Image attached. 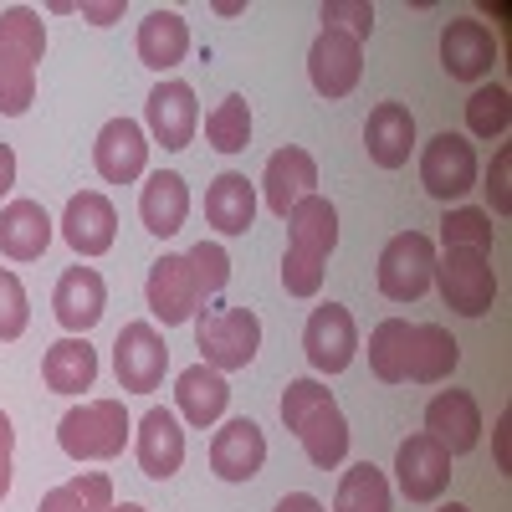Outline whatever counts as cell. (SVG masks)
<instances>
[{
  "label": "cell",
  "instance_id": "4",
  "mask_svg": "<svg viewBox=\"0 0 512 512\" xmlns=\"http://www.w3.org/2000/svg\"><path fill=\"white\" fill-rule=\"evenodd\" d=\"M128 431H134V420H128L123 400H88L57 420V446L72 461H113L123 456Z\"/></svg>",
  "mask_w": 512,
  "mask_h": 512
},
{
  "label": "cell",
  "instance_id": "46",
  "mask_svg": "<svg viewBox=\"0 0 512 512\" xmlns=\"http://www.w3.org/2000/svg\"><path fill=\"white\" fill-rule=\"evenodd\" d=\"M108 512H149V507H139V502H123V507H118V502H113Z\"/></svg>",
  "mask_w": 512,
  "mask_h": 512
},
{
  "label": "cell",
  "instance_id": "37",
  "mask_svg": "<svg viewBox=\"0 0 512 512\" xmlns=\"http://www.w3.org/2000/svg\"><path fill=\"white\" fill-rule=\"evenodd\" d=\"M185 256H190V272H195L200 297H216V292L231 282V256H226L221 241H200V246H190Z\"/></svg>",
  "mask_w": 512,
  "mask_h": 512
},
{
  "label": "cell",
  "instance_id": "45",
  "mask_svg": "<svg viewBox=\"0 0 512 512\" xmlns=\"http://www.w3.org/2000/svg\"><path fill=\"white\" fill-rule=\"evenodd\" d=\"M492 436H497V472L507 477L512 472V466H507V415H497V431Z\"/></svg>",
  "mask_w": 512,
  "mask_h": 512
},
{
  "label": "cell",
  "instance_id": "17",
  "mask_svg": "<svg viewBox=\"0 0 512 512\" xmlns=\"http://www.w3.org/2000/svg\"><path fill=\"white\" fill-rule=\"evenodd\" d=\"M93 164L108 185H134L149 164V139H144V123L134 118H108L98 128V144H93Z\"/></svg>",
  "mask_w": 512,
  "mask_h": 512
},
{
  "label": "cell",
  "instance_id": "30",
  "mask_svg": "<svg viewBox=\"0 0 512 512\" xmlns=\"http://www.w3.org/2000/svg\"><path fill=\"white\" fill-rule=\"evenodd\" d=\"M134 47H139V62L149 72H169V67H180L185 52H190V26H185L180 11H149L139 21V41H134Z\"/></svg>",
  "mask_w": 512,
  "mask_h": 512
},
{
  "label": "cell",
  "instance_id": "42",
  "mask_svg": "<svg viewBox=\"0 0 512 512\" xmlns=\"http://www.w3.org/2000/svg\"><path fill=\"white\" fill-rule=\"evenodd\" d=\"M11 451H16V431H11V415L0 410V502L11 492Z\"/></svg>",
  "mask_w": 512,
  "mask_h": 512
},
{
  "label": "cell",
  "instance_id": "39",
  "mask_svg": "<svg viewBox=\"0 0 512 512\" xmlns=\"http://www.w3.org/2000/svg\"><path fill=\"white\" fill-rule=\"evenodd\" d=\"M318 16H323L328 31H344L354 41H369V31H374V6L369 0H323Z\"/></svg>",
  "mask_w": 512,
  "mask_h": 512
},
{
  "label": "cell",
  "instance_id": "16",
  "mask_svg": "<svg viewBox=\"0 0 512 512\" xmlns=\"http://www.w3.org/2000/svg\"><path fill=\"white\" fill-rule=\"evenodd\" d=\"M497 62V36L487 21L477 16H456L441 26V67L456 77V82H477L487 77Z\"/></svg>",
  "mask_w": 512,
  "mask_h": 512
},
{
  "label": "cell",
  "instance_id": "19",
  "mask_svg": "<svg viewBox=\"0 0 512 512\" xmlns=\"http://www.w3.org/2000/svg\"><path fill=\"white\" fill-rule=\"evenodd\" d=\"M395 482L410 502H436L451 487V456L420 431V436L400 441V451H395Z\"/></svg>",
  "mask_w": 512,
  "mask_h": 512
},
{
  "label": "cell",
  "instance_id": "40",
  "mask_svg": "<svg viewBox=\"0 0 512 512\" xmlns=\"http://www.w3.org/2000/svg\"><path fill=\"white\" fill-rule=\"evenodd\" d=\"M487 195H492V210L497 216H512V149H502L487 169Z\"/></svg>",
  "mask_w": 512,
  "mask_h": 512
},
{
  "label": "cell",
  "instance_id": "22",
  "mask_svg": "<svg viewBox=\"0 0 512 512\" xmlns=\"http://www.w3.org/2000/svg\"><path fill=\"white\" fill-rule=\"evenodd\" d=\"M425 436H431L446 456H466L482 441V410L466 390H441L425 405Z\"/></svg>",
  "mask_w": 512,
  "mask_h": 512
},
{
  "label": "cell",
  "instance_id": "32",
  "mask_svg": "<svg viewBox=\"0 0 512 512\" xmlns=\"http://www.w3.org/2000/svg\"><path fill=\"white\" fill-rule=\"evenodd\" d=\"M205 139H210L216 154H241L251 144V103L241 93L221 98L216 108L205 113Z\"/></svg>",
  "mask_w": 512,
  "mask_h": 512
},
{
  "label": "cell",
  "instance_id": "26",
  "mask_svg": "<svg viewBox=\"0 0 512 512\" xmlns=\"http://www.w3.org/2000/svg\"><path fill=\"white\" fill-rule=\"evenodd\" d=\"M364 149L379 169H405L415 149V113L405 103H379L364 123Z\"/></svg>",
  "mask_w": 512,
  "mask_h": 512
},
{
  "label": "cell",
  "instance_id": "11",
  "mask_svg": "<svg viewBox=\"0 0 512 512\" xmlns=\"http://www.w3.org/2000/svg\"><path fill=\"white\" fill-rule=\"evenodd\" d=\"M420 185L431 200H461L466 190H477V149L466 144L461 134H436L431 144L420 149Z\"/></svg>",
  "mask_w": 512,
  "mask_h": 512
},
{
  "label": "cell",
  "instance_id": "24",
  "mask_svg": "<svg viewBox=\"0 0 512 512\" xmlns=\"http://www.w3.org/2000/svg\"><path fill=\"white\" fill-rule=\"evenodd\" d=\"M185 216H190V185L185 175H175V169H154V175L144 180L139 190V221L149 236H180L185 231Z\"/></svg>",
  "mask_w": 512,
  "mask_h": 512
},
{
  "label": "cell",
  "instance_id": "14",
  "mask_svg": "<svg viewBox=\"0 0 512 512\" xmlns=\"http://www.w3.org/2000/svg\"><path fill=\"white\" fill-rule=\"evenodd\" d=\"M134 456H139V472L149 482H169L185 466V420L175 410L154 405L139 420V436H134Z\"/></svg>",
  "mask_w": 512,
  "mask_h": 512
},
{
  "label": "cell",
  "instance_id": "28",
  "mask_svg": "<svg viewBox=\"0 0 512 512\" xmlns=\"http://www.w3.org/2000/svg\"><path fill=\"white\" fill-rule=\"evenodd\" d=\"M461 364V344L441 323H410V354H405V379L410 384H441Z\"/></svg>",
  "mask_w": 512,
  "mask_h": 512
},
{
  "label": "cell",
  "instance_id": "31",
  "mask_svg": "<svg viewBox=\"0 0 512 512\" xmlns=\"http://www.w3.org/2000/svg\"><path fill=\"white\" fill-rule=\"evenodd\" d=\"M333 512H395V497H390V482L374 461H359L338 477V492H333Z\"/></svg>",
  "mask_w": 512,
  "mask_h": 512
},
{
  "label": "cell",
  "instance_id": "1",
  "mask_svg": "<svg viewBox=\"0 0 512 512\" xmlns=\"http://www.w3.org/2000/svg\"><path fill=\"white\" fill-rule=\"evenodd\" d=\"M282 425L303 441V456L318 466V472L344 466V456H349V420H344V410H338V400H333V390L323 379H313V374L287 379Z\"/></svg>",
  "mask_w": 512,
  "mask_h": 512
},
{
  "label": "cell",
  "instance_id": "7",
  "mask_svg": "<svg viewBox=\"0 0 512 512\" xmlns=\"http://www.w3.org/2000/svg\"><path fill=\"white\" fill-rule=\"evenodd\" d=\"M169 369V344L154 323H123L113 338V374L123 395H154Z\"/></svg>",
  "mask_w": 512,
  "mask_h": 512
},
{
  "label": "cell",
  "instance_id": "9",
  "mask_svg": "<svg viewBox=\"0 0 512 512\" xmlns=\"http://www.w3.org/2000/svg\"><path fill=\"white\" fill-rule=\"evenodd\" d=\"M359 77H364V41L323 26L313 36V47H308V82H313V93L338 103V98H349L359 88Z\"/></svg>",
  "mask_w": 512,
  "mask_h": 512
},
{
  "label": "cell",
  "instance_id": "47",
  "mask_svg": "<svg viewBox=\"0 0 512 512\" xmlns=\"http://www.w3.org/2000/svg\"><path fill=\"white\" fill-rule=\"evenodd\" d=\"M436 512H472V507H461V502H446V507H436Z\"/></svg>",
  "mask_w": 512,
  "mask_h": 512
},
{
  "label": "cell",
  "instance_id": "43",
  "mask_svg": "<svg viewBox=\"0 0 512 512\" xmlns=\"http://www.w3.org/2000/svg\"><path fill=\"white\" fill-rule=\"evenodd\" d=\"M272 512H328V507H323L313 492H287V497H282Z\"/></svg>",
  "mask_w": 512,
  "mask_h": 512
},
{
  "label": "cell",
  "instance_id": "38",
  "mask_svg": "<svg viewBox=\"0 0 512 512\" xmlns=\"http://www.w3.org/2000/svg\"><path fill=\"white\" fill-rule=\"evenodd\" d=\"M31 323V308H26V287L11 267H0V344H16Z\"/></svg>",
  "mask_w": 512,
  "mask_h": 512
},
{
  "label": "cell",
  "instance_id": "21",
  "mask_svg": "<svg viewBox=\"0 0 512 512\" xmlns=\"http://www.w3.org/2000/svg\"><path fill=\"white\" fill-rule=\"evenodd\" d=\"M52 308H57V323L72 333V338H88V328L103 318L108 308V282L98 267H67L57 277V292H52Z\"/></svg>",
  "mask_w": 512,
  "mask_h": 512
},
{
  "label": "cell",
  "instance_id": "18",
  "mask_svg": "<svg viewBox=\"0 0 512 512\" xmlns=\"http://www.w3.org/2000/svg\"><path fill=\"white\" fill-rule=\"evenodd\" d=\"M62 241H67L77 256H103V251H113V241H118V210H113V200L98 195V190L72 195L67 210H62Z\"/></svg>",
  "mask_w": 512,
  "mask_h": 512
},
{
  "label": "cell",
  "instance_id": "25",
  "mask_svg": "<svg viewBox=\"0 0 512 512\" xmlns=\"http://www.w3.org/2000/svg\"><path fill=\"white\" fill-rule=\"evenodd\" d=\"M52 246V216L41 200H11L0 210V256L6 262H41Z\"/></svg>",
  "mask_w": 512,
  "mask_h": 512
},
{
  "label": "cell",
  "instance_id": "13",
  "mask_svg": "<svg viewBox=\"0 0 512 512\" xmlns=\"http://www.w3.org/2000/svg\"><path fill=\"white\" fill-rule=\"evenodd\" d=\"M144 123H149L154 144H164L169 154L190 149L195 128H200V103H195V88H190V82H180V77L159 82V88L149 93V103H144Z\"/></svg>",
  "mask_w": 512,
  "mask_h": 512
},
{
  "label": "cell",
  "instance_id": "3",
  "mask_svg": "<svg viewBox=\"0 0 512 512\" xmlns=\"http://www.w3.org/2000/svg\"><path fill=\"white\" fill-rule=\"evenodd\" d=\"M47 57V26L31 6L0 11V113L21 118L36 98V62Z\"/></svg>",
  "mask_w": 512,
  "mask_h": 512
},
{
  "label": "cell",
  "instance_id": "10",
  "mask_svg": "<svg viewBox=\"0 0 512 512\" xmlns=\"http://www.w3.org/2000/svg\"><path fill=\"white\" fill-rule=\"evenodd\" d=\"M144 297H149V313H154L164 328H180V323H190L195 313H205V297H200V287H195V272H190V256H185V251H164L159 262L149 267Z\"/></svg>",
  "mask_w": 512,
  "mask_h": 512
},
{
  "label": "cell",
  "instance_id": "15",
  "mask_svg": "<svg viewBox=\"0 0 512 512\" xmlns=\"http://www.w3.org/2000/svg\"><path fill=\"white\" fill-rule=\"evenodd\" d=\"M262 466H267V436H262L256 420L236 415L210 436V472H216L221 482H251Z\"/></svg>",
  "mask_w": 512,
  "mask_h": 512
},
{
  "label": "cell",
  "instance_id": "2",
  "mask_svg": "<svg viewBox=\"0 0 512 512\" xmlns=\"http://www.w3.org/2000/svg\"><path fill=\"white\" fill-rule=\"evenodd\" d=\"M338 246V210L318 190L287 210V251H282V287L287 297H318L323 292V262Z\"/></svg>",
  "mask_w": 512,
  "mask_h": 512
},
{
  "label": "cell",
  "instance_id": "29",
  "mask_svg": "<svg viewBox=\"0 0 512 512\" xmlns=\"http://www.w3.org/2000/svg\"><path fill=\"white\" fill-rule=\"evenodd\" d=\"M41 379H47L52 395H82L98 384V354L88 338H57V344L47 349V359H41Z\"/></svg>",
  "mask_w": 512,
  "mask_h": 512
},
{
  "label": "cell",
  "instance_id": "23",
  "mask_svg": "<svg viewBox=\"0 0 512 512\" xmlns=\"http://www.w3.org/2000/svg\"><path fill=\"white\" fill-rule=\"evenodd\" d=\"M175 415L185 420V425H195V431H210L221 415H226V405H231V384H226V374L221 369H210V364H190V369H180V379H175Z\"/></svg>",
  "mask_w": 512,
  "mask_h": 512
},
{
  "label": "cell",
  "instance_id": "6",
  "mask_svg": "<svg viewBox=\"0 0 512 512\" xmlns=\"http://www.w3.org/2000/svg\"><path fill=\"white\" fill-rule=\"evenodd\" d=\"M441 303L461 318H482L492 313V297H497V272L487 262V251H466V246H446L436 256V272H431Z\"/></svg>",
  "mask_w": 512,
  "mask_h": 512
},
{
  "label": "cell",
  "instance_id": "36",
  "mask_svg": "<svg viewBox=\"0 0 512 512\" xmlns=\"http://www.w3.org/2000/svg\"><path fill=\"white\" fill-rule=\"evenodd\" d=\"M441 246H466V251H492V216L487 210H446L441 216Z\"/></svg>",
  "mask_w": 512,
  "mask_h": 512
},
{
  "label": "cell",
  "instance_id": "12",
  "mask_svg": "<svg viewBox=\"0 0 512 512\" xmlns=\"http://www.w3.org/2000/svg\"><path fill=\"white\" fill-rule=\"evenodd\" d=\"M303 354L318 374H344L359 354V328H354V313L338 308V303H323L308 313V328H303Z\"/></svg>",
  "mask_w": 512,
  "mask_h": 512
},
{
  "label": "cell",
  "instance_id": "20",
  "mask_svg": "<svg viewBox=\"0 0 512 512\" xmlns=\"http://www.w3.org/2000/svg\"><path fill=\"white\" fill-rule=\"evenodd\" d=\"M313 185H318V159L303 144H282L267 159V169H262V200H267L272 216H282V221H287V210L297 200L313 195Z\"/></svg>",
  "mask_w": 512,
  "mask_h": 512
},
{
  "label": "cell",
  "instance_id": "33",
  "mask_svg": "<svg viewBox=\"0 0 512 512\" xmlns=\"http://www.w3.org/2000/svg\"><path fill=\"white\" fill-rule=\"evenodd\" d=\"M405 354H410V323L405 318H384L369 333V369L384 384H405Z\"/></svg>",
  "mask_w": 512,
  "mask_h": 512
},
{
  "label": "cell",
  "instance_id": "8",
  "mask_svg": "<svg viewBox=\"0 0 512 512\" xmlns=\"http://www.w3.org/2000/svg\"><path fill=\"white\" fill-rule=\"evenodd\" d=\"M431 272H436V241L425 231H400L390 236V246L379 251V292L390 303H415L431 287Z\"/></svg>",
  "mask_w": 512,
  "mask_h": 512
},
{
  "label": "cell",
  "instance_id": "35",
  "mask_svg": "<svg viewBox=\"0 0 512 512\" xmlns=\"http://www.w3.org/2000/svg\"><path fill=\"white\" fill-rule=\"evenodd\" d=\"M512 123V93L507 88H477L472 98H466V128H472L477 139H502Z\"/></svg>",
  "mask_w": 512,
  "mask_h": 512
},
{
  "label": "cell",
  "instance_id": "41",
  "mask_svg": "<svg viewBox=\"0 0 512 512\" xmlns=\"http://www.w3.org/2000/svg\"><path fill=\"white\" fill-rule=\"evenodd\" d=\"M77 16L93 26H113V21H123V0H77Z\"/></svg>",
  "mask_w": 512,
  "mask_h": 512
},
{
  "label": "cell",
  "instance_id": "44",
  "mask_svg": "<svg viewBox=\"0 0 512 512\" xmlns=\"http://www.w3.org/2000/svg\"><path fill=\"white\" fill-rule=\"evenodd\" d=\"M11 185H16V149L0 144V200L11 195Z\"/></svg>",
  "mask_w": 512,
  "mask_h": 512
},
{
  "label": "cell",
  "instance_id": "27",
  "mask_svg": "<svg viewBox=\"0 0 512 512\" xmlns=\"http://www.w3.org/2000/svg\"><path fill=\"white\" fill-rule=\"evenodd\" d=\"M205 221L221 236H246L256 221V185L246 175H236V169H221L205 190Z\"/></svg>",
  "mask_w": 512,
  "mask_h": 512
},
{
  "label": "cell",
  "instance_id": "5",
  "mask_svg": "<svg viewBox=\"0 0 512 512\" xmlns=\"http://www.w3.org/2000/svg\"><path fill=\"white\" fill-rule=\"evenodd\" d=\"M195 349H200V364L210 369H246L262 349V318L251 308H205L195 313Z\"/></svg>",
  "mask_w": 512,
  "mask_h": 512
},
{
  "label": "cell",
  "instance_id": "34",
  "mask_svg": "<svg viewBox=\"0 0 512 512\" xmlns=\"http://www.w3.org/2000/svg\"><path fill=\"white\" fill-rule=\"evenodd\" d=\"M108 507H113V482L103 472H88V477H72V482L52 487L36 512H108Z\"/></svg>",
  "mask_w": 512,
  "mask_h": 512
}]
</instances>
